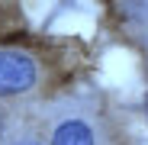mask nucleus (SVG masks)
I'll return each mask as SVG.
<instances>
[{
    "label": "nucleus",
    "instance_id": "1",
    "mask_svg": "<svg viewBox=\"0 0 148 145\" xmlns=\"http://www.w3.org/2000/svg\"><path fill=\"white\" fill-rule=\"evenodd\" d=\"M36 84V61L23 52H0V97L23 93Z\"/></svg>",
    "mask_w": 148,
    "mask_h": 145
},
{
    "label": "nucleus",
    "instance_id": "2",
    "mask_svg": "<svg viewBox=\"0 0 148 145\" xmlns=\"http://www.w3.org/2000/svg\"><path fill=\"white\" fill-rule=\"evenodd\" d=\"M55 145H93V132L81 119H68L55 129Z\"/></svg>",
    "mask_w": 148,
    "mask_h": 145
},
{
    "label": "nucleus",
    "instance_id": "3",
    "mask_svg": "<svg viewBox=\"0 0 148 145\" xmlns=\"http://www.w3.org/2000/svg\"><path fill=\"white\" fill-rule=\"evenodd\" d=\"M0 126H3V123H0Z\"/></svg>",
    "mask_w": 148,
    "mask_h": 145
}]
</instances>
